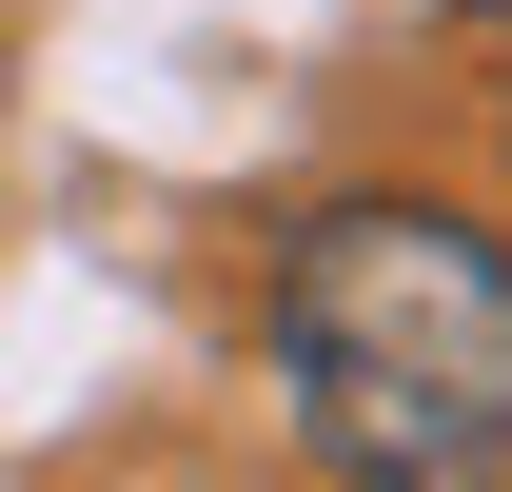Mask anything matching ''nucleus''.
<instances>
[{
  "label": "nucleus",
  "instance_id": "2",
  "mask_svg": "<svg viewBox=\"0 0 512 492\" xmlns=\"http://www.w3.org/2000/svg\"><path fill=\"white\" fill-rule=\"evenodd\" d=\"M453 20H493V40H512V0H453Z\"/></svg>",
  "mask_w": 512,
  "mask_h": 492
},
{
  "label": "nucleus",
  "instance_id": "1",
  "mask_svg": "<svg viewBox=\"0 0 512 492\" xmlns=\"http://www.w3.org/2000/svg\"><path fill=\"white\" fill-rule=\"evenodd\" d=\"M276 394L335 492H512V237H473L453 197L296 217Z\"/></svg>",
  "mask_w": 512,
  "mask_h": 492
}]
</instances>
